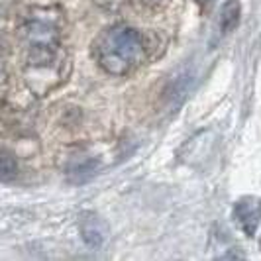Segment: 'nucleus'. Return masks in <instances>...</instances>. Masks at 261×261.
Here are the masks:
<instances>
[{
  "mask_svg": "<svg viewBox=\"0 0 261 261\" xmlns=\"http://www.w3.org/2000/svg\"><path fill=\"white\" fill-rule=\"evenodd\" d=\"M79 232L83 242L89 248H102L105 242L108 240V224L105 222L102 216L94 214V212H83L79 216Z\"/></svg>",
  "mask_w": 261,
  "mask_h": 261,
  "instance_id": "obj_3",
  "label": "nucleus"
},
{
  "mask_svg": "<svg viewBox=\"0 0 261 261\" xmlns=\"http://www.w3.org/2000/svg\"><path fill=\"white\" fill-rule=\"evenodd\" d=\"M145 43L140 30L126 24H118L105 30L94 41V57L100 69L124 77L144 61Z\"/></svg>",
  "mask_w": 261,
  "mask_h": 261,
  "instance_id": "obj_1",
  "label": "nucleus"
},
{
  "mask_svg": "<svg viewBox=\"0 0 261 261\" xmlns=\"http://www.w3.org/2000/svg\"><path fill=\"white\" fill-rule=\"evenodd\" d=\"M196 4H200V6H206V4H210L212 0H195Z\"/></svg>",
  "mask_w": 261,
  "mask_h": 261,
  "instance_id": "obj_9",
  "label": "nucleus"
},
{
  "mask_svg": "<svg viewBox=\"0 0 261 261\" xmlns=\"http://www.w3.org/2000/svg\"><path fill=\"white\" fill-rule=\"evenodd\" d=\"M140 6H144V8H161V6H165L167 4V0H136Z\"/></svg>",
  "mask_w": 261,
  "mask_h": 261,
  "instance_id": "obj_8",
  "label": "nucleus"
},
{
  "mask_svg": "<svg viewBox=\"0 0 261 261\" xmlns=\"http://www.w3.org/2000/svg\"><path fill=\"white\" fill-rule=\"evenodd\" d=\"M240 20H242L240 2L238 0H226L220 6V14H218V30L222 34H230L240 26Z\"/></svg>",
  "mask_w": 261,
  "mask_h": 261,
  "instance_id": "obj_6",
  "label": "nucleus"
},
{
  "mask_svg": "<svg viewBox=\"0 0 261 261\" xmlns=\"http://www.w3.org/2000/svg\"><path fill=\"white\" fill-rule=\"evenodd\" d=\"M234 218L238 226L242 228V232L253 238L259 228V200L253 196L240 198L234 206Z\"/></svg>",
  "mask_w": 261,
  "mask_h": 261,
  "instance_id": "obj_4",
  "label": "nucleus"
},
{
  "mask_svg": "<svg viewBox=\"0 0 261 261\" xmlns=\"http://www.w3.org/2000/svg\"><path fill=\"white\" fill-rule=\"evenodd\" d=\"M98 171V161L94 157H87V155H81V157H73L67 165V177L71 183H87L91 181L92 177L96 175Z\"/></svg>",
  "mask_w": 261,
  "mask_h": 261,
  "instance_id": "obj_5",
  "label": "nucleus"
},
{
  "mask_svg": "<svg viewBox=\"0 0 261 261\" xmlns=\"http://www.w3.org/2000/svg\"><path fill=\"white\" fill-rule=\"evenodd\" d=\"M24 34H26L28 61L39 67L49 65L57 55V38L51 28L41 22H34L24 28Z\"/></svg>",
  "mask_w": 261,
  "mask_h": 261,
  "instance_id": "obj_2",
  "label": "nucleus"
},
{
  "mask_svg": "<svg viewBox=\"0 0 261 261\" xmlns=\"http://www.w3.org/2000/svg\"><path fill=\"white\" fill-rule=\"evenodd\" d=\"M16 175H18L16 157L6 149H0V181H10Z\"/></svg>",
  "mask_w": 261,
  "mask_h": 261,
  "instance_id": "obj_7",
  "label": "nucleus"
}]
</instances>
